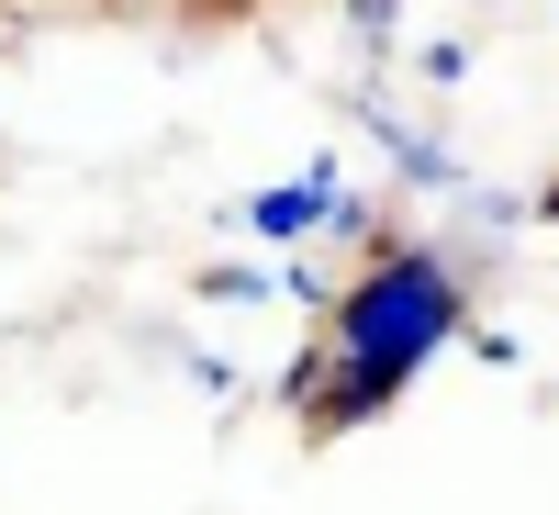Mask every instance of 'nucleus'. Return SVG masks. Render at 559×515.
I'll use <instances>...</instances> for the list:
<instances>
[{
    "label": "nucleus",
    "mask_w": 559,
    "mask_h": 515,
    "mask_svg": "<svg viewBox=\"0 0 559 515\" xmlns=\"http://www.w3.org/2000/svg\"><path fill=\"white\" fill-rule=\"evenodd\" d=\"M448 325H459V280L437 258H392V269H369L347 314H336V348H347V403H381L403 370H426L448 348Z\"/></svg>",
    "instance_id": "obj_1"
},
{
    "label": "nucleus",
    "mask_w": 559,
    "mask_h": 515,
    "mask_svg": "<svg viewBox=\"0 0 559 515\" xmlns=\"http://www.w3.org/2000/svg\"><path fill=\"white\" fill-rule=\"evenodd\" d=\"M313 213H336V191H324V179H313V191H269V202H258L269 236H292V224H313Z\"/></svg>",
    "instance_id": "obj_2"
}]
</instances>
